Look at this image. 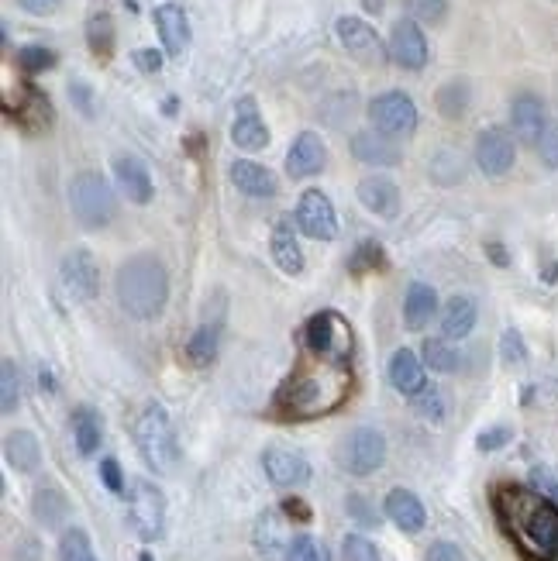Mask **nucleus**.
Masks as SVG:
<instances>
[{
	"label": "nucleus",
	"instance_id": "f257e3e1",
	"mask_svg": "<svg viewBox=\"0 0 558 561\" xmlns=\"http://www.w3.org/2000/svg\"><path fill=\"white\" fill-rule=\"evenodd\" d=\"M355 338L338 310H321L304 327V352L276 389L273 410L283 420H314L345 403L352 389Z\"/></svg>",
	"mask_w": 558,
	"mask_h": 561
},
{
	"label": "nucleus",
	"instance_id": "f03ea898",
	"mask_svg": "<svg viewBox=\"0 0 558 561\" xmlns=\"http://www.w3.org/2000/svg\"><path fill=\"white\" fill-rule=\"evenodd\" d=\"M493 510L503 534L534 561H552L558 555V506L555 500L521 486H500Z\"/></svg>",
	"mask_w": 558,
	"mask_h": 561
},
{
	"label": "nucleus",
	"instance_id": "7ed1b4c3",
	"mask_svg": "<svg viewBox=\"0 0 558 561\" xmlns=\"http://www.w3.org/2000/svg\"><path fill=\"white\" fill-rule=\"evenodd\" d=\"M114 293L128 317L135 321H152L162 314L169 300V276L155 255H131L114 276Z\"/></svg>",
	"mask_w": 558,
	"mask_h": 561
},
{
	"label": "nucleus",
	"instance_id": "20e7f679",
	"mask_svg": "<svg viewBox=\"0 0 558 561\" xmlns=\"http://www.w3.org/2000/svg\"><path fill=\"white\" fill-rule=\"evenodd\" d=\"M135 444L142 451L145 465L155 469L159 475L176 472V462H180V444H176L173 420L162 407H145L142 417L135 420Z\"/></svg>",
	"mask_w": 558,
	"mask_h": 561
},
{
	"label": "nucleus",
	"instance_id": "39448f33",
	"mask_svg": "<svg viewBox=\"0 0 558 561\" xmlns=\"http://www.w3.org/2000/svg\"><path fill=\"white\" fill-rule=\"evenodd\" d=\"M69 210L83 228H107L118 214V197L100 173H80L69 183Z\"/></svg>",
	"mask_w": 558,
	"mask_h": 561
},
{
	"label": "nucleus",
	"instance_id": "423d86ee",
	"mask_svg": "<svg viewBox=\"0 0 558 561\" xmlns=\"http://www.w3.org/2000/svg\"><path fill=\"white\" fill-rule=\"evenodd\" d=\"M128 517L142 541H159L162 527H166V496L159 493V486H152V482H145V479L131 482Z\"/></svg>",
	"mask_w": 558,
	"mask_h": 561
},
{
	"label": "nucleus",
	"instance_id": "0eeeda50",
	"mask_svg": "<svg viewBox=\"0 0 558 561\" xmlns=\"http://www.w3.org/2000/svg\"><path fill=\"white\" fill-rule=\"evenodd\" d=\"M369 121L379 135L386 138H407L417 131V107L407 93L400 90H386L379 93L376 100L369 104Z\"/></svg>",
	"mask_w": 558,
	"mask_h": 561
},
{
	"label": "nucleus",
	"instance_id": "6e6552de",
	"mask_svg": "<svg viewBox=\"0 0 558 561\" xmlns=\"http://www.w3.org/2000/svg\"><path fill=\"white\" fill-rule=\"evenodd\" d=\"M338 42L341 49L348 52L355 62H362V66H386L390 62V45H383V38L376 35V28L366 25L362 18H338Z\"/></svg>",
	"mask_w": 558,
	"mask_h": 561
},
{
	"label": "nucleus",
	"instance_id": "1a4fd4ad",
	"mask_svg": "<svg viewBox=\"0 0 558 561\" xmlns=\"http://www.w3.org/2000/svg\"><path fill=\"white\" fill-rule=\"evenodd\" d=\"M386 458V438L372 427H359L345 438L341 448V465L352 475H372Z\"/></svg>",
	"mask_w": 558,
	"mask_h": 561
},
{
	"label": "nucleus",
	"instance_id": "9d476101",
	"mask_svg": "<svg viewBox=\"0 0 558 561\" xmlns=\"http://www.w3.org/2000/svg\"><path fill=\"white\" fill-rule=\"evenodd\" d=\"M59 279H62V290L69 293V300H80V303L93 300L100 290V269L87 248H73V252L62 259Z\"/></svg>",
	"mask_w": 558,
	"mask_h": 561
},
{
	"label": "nucleus",
	"instance_id": "9b49d317",
	"mask_svg": "<svg viewBox=\"0 0 558 561\" xmlns=\"http://www.w3.org/2000/svg\"><path fill=\"white\" fill-rule=\"evenodd\" d=\"M297 224L307 238L314 241H331L338 235V214L335 204L324 197L321 190H307L297 200Z\"/></svg>",
	"mask_w": 558,
	"mask_h": 561
},
{
	"label": "nucleus",
	"instance_id": "f8f14e48",
	"mask_svg": "<svg viewBox=\"0 0 558 561\" xmlns=\"http://www.w3.org/2000/svg\"><path fill=\"white\" fill-rule=\"evenodd\" d=\"M517 162V148L507 128H486L476 138V166L486 176H507Z\"/></svg>",
	"mask_w": 558,
	"mask_h": 561
},
{
	"label": "nucleus",
	"instance_id": "ddd939ff",
	"mask_svg": "<svg viewBox=\"0 0 558 561\" xmlns=\"http://www.w3.org/2000/svg\"><path fill=\"white\" fill-rule=\"evenodd\" d=\"M390 59L397 62V66L410 69V73H417V69L428 66V38H424V31L414 18H403L393 25Z\"/></svg>",
	"mask_w": 558,
	"mask_h": 561
},
{
	"label": "nucleus",
	"instance_id": "4468645a",
	"mask_svg": "<svg viewBox=\"0 0 558 561\" xmlns=\"http://www.w3.org/2000/svg\"><path fill=\"white\" fill-rule=\"evenodd\" d=\"M324 166H328V145H324L321 135L304 131V135L293 138L290 152H286V173L293 179H307L321 173Z\"/></svg>",
	"mask_w": 558,
	"mask_h": 561
},
{
	"label": "nucleus",
	"instance_id": "2eb2a0df",
	"mask_svg": "<svg viewBox=\"0 0 558 561\" xmlns=\"http://www.w3.org/2000/svg\"><path fill=\"white\" fill-rule=\"evenodd\" d=\"M510 128H514V135L521 138L524 145H538L548 128L545 100L534 97V93L514 97V104H510Z\"/></svg>",
	"mask_w": 558,
	"mask_h": 561
},
{
	"label": "nucleus",
	"instance_id": "dca6fc26",
	"mask_svg": "<svg viewBox=\"0 0 558 561\" xmlns=\"http://www.w3.org/2000/svg\"><path fill=\"white\" fill-rule=\"evenodd\" d=\"M231 142L245 152H259V148L269 145V128L259 114V104L255 97H242L235 107V121H231Z\"/></svg>",
	"mask_w": 558,
	"mask_h": 561
},
{
	"label": "nucleus",
	"instance_id": "f3484780",
	"mask_svg": "<svg viewBox=\"0 0 558 561\" xmlns=\"http://www.w3.org/2000/svg\"><path fill=\"white\" fill-rule=\"evenodd\" d=\"M262 469H266L273 486H283V489L304 486V482L310 479L307 458L290 448H266L262 451Z\"/></svg>",
	"mask_w": 558,
	"mask_h": 561
},
{
	"label": "nucleus",
	"instance_id": "a211bd4d",
	"mask_svg": "<svg viewBox=\"0 0 558 561\" xmlns=\"http://www.w3.org/2000/svg\"><path fill=\"white\" fill-rule=\"evenodd\" d=\"M359 204L383 221H393L400 214V186L390 176H366L359 183Z\"/></svg>",
	"mask_w": 558,
	"mask_h": 561
},
{
	"label": "nucleus",
	"instance_id": "6ab92c4d",
	"mask_svg": "<svg viewBox=\"0 0 558 561\" xmlns=\"http://www.w3.org/2000/svg\"><path fill=\"white\" fill-rule=\"evenodd\" d=\"M155 28H159L162 49L166 56H183V49L190 45V21H186V11L180 4H159L155 7Z\"/></svg>",
	"mask_w": 558,
	"mask_h": 561
},
{
	"label": "nucleus",
	"instance_id": "aec40b11",
	"mask_svg": "<svg viewBox=\"0 0 558 561\" xmlns=\"http://www.w3.org/2000/svg\"><path fill=\"white\" fill-rule=\"evenodd\" d=\"M114 179H118L121 193L131 204H149L152 200V176L138 155H118L114 159Z\"/></svg>",
	"mask_w": 558,
	"mask_h": 561
},
{
	"label": "nucleus",
	"instance_id": "412c9836",
	"mask_svg": "<svg viewBox=\"0 0 558 561\" xmlns=\"http://www.w3.org/2000/svg\"><path fill=\"white\" fill-rule=\"evenodd\" d=\"M352 155H355L359 162H366V166H376V169L400 166V148L393 145V138L379 135L376 128L352 135Z\"/></svg>",
	"mask_w": 558,
	"mask_h": 561
},
{
	"label": "nucleus",
	"instance_id": "4be33fe9",
	"mask_svg": "<svg viewBox=\"0 0 558 561\" xmlns=\"http://www.w3.org/2000/svg\"><path fill=\"white\" fill-rule=\"evenodd\" d=\"M231 183H235L245 197H255V200L276 197V190H279L276 176L269 173L266 166H259V162H248V159L231 162Z\"/></svg>",
	"mask_w": 558,
	"mask_h": 561
},
{
	"label": "nucleus",
	"instance_id": "5701e85b",
	"mask_svg": "<svg viewBox=\"0 0 558 561\" xmlns=\"http://www.w3.org/2000/svg\"><path fill=\"white\" fill-rule=\"evenodd\" d=\"M390 386L397 389V393L403 396H417L421 393L424 386V365H421V358H417V352H410V348H400V352H393L390 358Z\"/></svg>",
	"mask_w": 558,
	"mask_h": 561
},
{
	"label": "nucleus",
	"instance_id": "b1692460",
	"mask_svg": "<svg viewBox=\"0 0 558 561\" xmlns=\"http://www.w3.org/2000/svg\"><path fill=\"white\" fill-rule=\"evenodd\" d=\"M386 517H390L403 534H417L424 527V520H428V513H424V503L417 500L410 489H393V493L386 496Z\"/></svg>",
	"mask_w": 558,
	"mask_h": 561
},
{
	"label": "nucleus",
	"instance_id": "393cba45",
	"mask_svg": "<svg viewBox=\"0 0 558 561\" xmlns=\"http://www.w3.org/2000/svg\"><path fill=\"white\" fill-rule=\"evenodd\" d=\"M476 321H479L476 300L459 293L445 303V310H441V334H445L448 341H459V338H465V334H472Z\"/></svg>",
	"mask_w": 558,
	"mask_h": 561
},
{
	"label": "nucleus",
	"instance_id": "a878e982",
	"mask_svg": "<svg viewBox=\"0 0 558 561\" xmlns=\"http://www.w3.org/2000/svg\"><path fill=\"white\" fill-rule=\"evenodd\" d=\"M7 118H14V124H21V128H28V131L49 128V124H52L49 97H45L42 90H35V87H25L18 93V111H7Z\"/></svg>",
	"mask_w": 558,
	"mask_h": 561
},
{
	"label": "nucleus",
	"instance_id": "bb28decb",
	"mask_svg": "<svg viewBox=\"0 0 558 561\" xmlns=\"http://www.w3.org/2000/svg\"><path fill=\"white\" fill-rule=\"evenodd\" d=\"M434 310H438V293H434V286L410 283L407 296H403V321H407L410 331H421L434 317Z\"/></svg>",
	"mask_w": 558,
	"mask_h": 561
},
{
	"label": "nucleus",
	"instance_id": "cd10ccee",
	"mask_svg": "<svg viewBox=\"0 0 558 561\" xmlns=\"http://www.w3.org/2000/svg\"><path fill=\"white\" fill-rule=\"evenodd\" d=\"M273 259L286 276H300L304 272V252H300L290 221H279L273 228Z\"/></svg>",
	"mask_w": 558,
	"mask_h": 561
},
{
	"label": "nucleus",
	"instance_id": "c85d7f7f",
	"mask_svg": "<svg viewBox=\"0 0 558 561\" xmlns=\"http://www.w3.org/2000/svg\"><path fill=\"white\" fill-rule=\"evenodd\" d=\"M4 455L11 469L35 472L38 458H42V448H38V438L31 431H14V434H7V441H4Z\"/></svg>",
	"mask_w": 558,
	"mask_h": 561
},
{
	"label": "nucleus",
	"instance_id": "c756f323",
	"mask_svg": "<svg viewBox=\"0 0 558 561\" xmlns=\"http://www.w3.org/2000/svg\"><path fill=\"white\" fill-rule=\"evenodd\" d=\"M114 42H118V31H114V18L107 11H97L87 21V45L97 59H111L114 56Z\"/></svg>",
	"mask_w": 558,
	"mask_h": 561
},
{
	"label": "nucleus",
	"instance_id": "7c9ffc66",
	"mask_svg": "<svg viewBox=\"0 0 558 561\" xmlns=\"http://www.w3.org/2000/svg\"><path fill=\"white\" fill-rule=\"evenodd\" d=\"M31 510H35L38 524L59 527L62 520H66V513H69V503H66V496H62L56 486H42L35 493V503H31Z\"/></svg>",
	"mask_w": 558,
	"mask_h": 561
},
{
	"label": "nucleus",
	"instance_id": "2f4dec72",
	"mask_svg": "<svg viewBox=\"0 0 558 561\" xmlns=\"http://www.w3.org/2000/svg\"><path fill=\"white\" fill-rule=\"evenodd\" d=\"M100 417L93 414L90 407H80L73 414V438H76V448H80V455H93V451L100 448Z\"/></svg>",
	"mask_w": 558,
	"mask_h": 561
},
{
	"label": "nucleus",
	"instance_id": "473e14b6",
	"mask_svg": "<svg viewBox=\"0 0 558 561\" xmlns=\"http://www.w3.org/2000/svg\"><path fill=\"white\" fill-rule=\"evenodd\" d=\"M424 362H428L434 372H455L462 365V358H459V348L448 345V338H431V341H424Z\"/></svg>",
	"mask_w": 558,
	"mask_h": 561
},
{
	"label": "nucleus",
	"instance_id": "72a5a7b5",
	"mask_svg": "<svg viewBox=\"0 0 558 561\" xmlns=\"http://www.w3.org/2000/svg\"><path fill=\"white\" fill-rule=\"evenodd\" d=\"M21 403V379H18V365L11 358L0 362V410L4 414H14Z\"/></svg>",
	"mask_w": 558,
	"mask_h": 561
},
{
	"label": "nucleus",
	"instance_id": "f704fd0d",
	"mask_svg": "<svg viewBox=\"0 0 558 561\" xmlns=\"http://www.w3.org/2000/svg\"><path fill=\"white\" fill-rule=\"evenodd\" d=\"M465 107H469V87H465V83L452 80L438 90V111L445 114V118H452V121L462 118Z\"/></svg>",
	"mask_w": 558,
	"mask_h": 561
},
{
	"label": "nucleus",
	"instance_id": "c9c22d12",
	"mask_svg": "<svg viewBox=\"0 0 558 561\" xmlns=\"http://www.w3.org/2000/svg\"><path fill=\"white\" fill-rule=\"evenodd\" d=\"M414 410H417V414H421L424 420H434V424H438V420L448 414V396H445V389L424 386L421 393L414 396Z\"/></svg>",
	"mask_w": 558,
	"mask_h": 561
},
{
	"label": "nucleus",
	"instance_id": "e433bc0d",
	"mask_svg": "<svg viewBox=\"0 0 558 561\" xmlns=\"http://www.w3.org/2000/svg\"><path fill=\"white\" fill-rule=\"evenodd\" d=\"M59 561H97V558H93L87 531L73 527V531L62 534V541H59Z\"/></svg>",
	"mask_w": 558,
	"mask_h": 561
},
{
	"label": "nucleus",
	"instance_id": "4c0bfd02",
	"mask_svg": "<svg viewBox=\"0 0 558 561\" xmlns=\"http://www.w3.org/2000/svg\"><path fill=\"white\" fill-rule=\"evenodd\" d=\"M286 561H331V551L324 548L317 537L300 534V537H293V541L286 544Z\"/></svg>",
	"mask_w": 558,
	"mask_h": 561
},
{
	"label": "nucleus",
	"instance_id": "58836bf2",
	"mask_svg": "<svg viewBox=\"0 0 558 561\" xmlns=\"http://www.w3.org/2000/svg\"><path fill=\"white\" fill-rule=\"evenodd\" d=\"M186 352H190V358H193L197 365H207V362H211L214 352H217V327H211V324L200 327V331L190 338V345H186Z\"/></svg>",
	"mask_w": 558,
	"mask_h": 561
},
{
	"label": "nucleus",
	"instance_id": "ea45409f",
	"mask_svg": "<svg viewBox=\"0 0 558 561\" xmlns=\"http://www.w3.org/2000/svg\"><path fill=\"white\" fill-rule=\"evenodd\" d=\"M18 66L25 73H45L56 66V52H49L45 45H25V49H18Z\"/></svg>",
	"mask_w": 558,
	"mask_h": 561
},
{
	"label": "nucleus",
	"instance_id": "a19ab883",
	"mask_svg": "<svg viewBox=\"0 0 558 561\" xmlns=\"http://www.w3.org/2000/svg\"><path fill=\"white\" fill-rule=\"evenodd\" d=\"M407 11L414 21H424V25H441L448 14L445 0H407Z\"/></svg>",
	"mask_w": 558,
	"mask_h": 561
},
{
	"label": "nucleus",
	"instance_id": "79ce46f5",
	"mask_svg": "<svg viewBox=\"0 0 558 561\" xmlns=\"http://www.w3.org/2000/svg\"><path fill=\"white\" fill-rule=\"evenodd\" d=\"M345 561H383L376 551V544L366 541L362 534H348L345 537Z\"/></svg>",
	"mask_w": 558,
	"mask_h": 561
},
{
	"label": "nucleus",
	"instance_id": "37998d69",
	"mask_svg": "<svg viewBox=\"0 0 558 561\" xmlns=\"http://www.w3.org/2000/svg\"><path fill=\"white\" fill-rule=\"evenodd\" d=\"M531 486H534V493L548 496V500H558V469H548V465L531 469Z\"/></svg>",
	"mask_w": 558,
	"mask_h": 561
},
{
	"label": "nucleus",
	"instance_id": "c03bdc74",
	"mask_svg": "<svg viewBox=\"0 0 558 561\" xmlns=\"http://www.w3.org/2000/svg\"><path fill=\"white\" fill-rule=\"evenodd\" d=\"M534 148H538V159L545 162L548 169H558V124H548L541 142Z\"/></svg>",
	"mask_w": 558,
	"mask_h": 561
},
{
	"label": "nucleus",
	"instance_id": "a18cd8bd",
	"mask_svg": "<svg viewBox=\"0 0 558 561\" xmlns=\"http://www.w3.org/2000/svg\"><path fill=\"white\" fill-rule=\"evenodd\" d=\"M276 537H279V524H276L273 513H266V517L259 520V548H262V555H266V558L276 555V544H279Z\"/></svg>",
	"mask_w": 558,
	"mask_h": 561
},
{
	"label": "nucleus",
	"instance_id": "49530a36",
	"mask_svg": "<svg viewBox=\"0 0 558 561\" xmlns=\"http://www.w3.org/2000/svg\"><path fill=\"white\" fill-rule=\"evenodd\" d=\"M424 561H465V555L459 551V544L452 541H434L428 548V558Z\"/></svg>",
	"mask_w": 558,
	"mask_h": 561
},
{
	"label": "nucleus",
	"instance_id": "de8ad7c7",
	"mask_svg": "<svg viewBox=\"0 0 558 561\" xmlns=\"http://www.w3.org/2000/svg\"><path fill=\"white\" fill-rule=\"evenodd\" d=\"M100 479H104V486L111 489V493H121V489H124L121 465L114 462V458H104V462H100Z\"/></svg>",
	"mask_w": 558,
	"mask_h": 561
},
{
	"label": "nucleus",
	"instance_id": "09e8293b",
	"mask_svg": "<svg viewBox=\"0 0 558 561\" xmlns=\"http://www.w3.org/2000/svg\"><path fill=\"white\" fill-rule=\"evenodd\" d=\"M510 441V431L507 427H493V431H486V434H479V451H496V448H503V444Z\"/></svg>",
	"mask_w": 558,
	"mask_h": 561
},
{
	"label": "nucleus",
	"instance_id": "8fccbe9b",
	"mask_svg": "<svg viewBox=\"0 0 558 561\" xmlns=\"http://www.w3.org/2000/svg\"><path fill=\"white\" fill-rule=\"evenodd\" d=\"M135 66L142 69V73H159V69H162V52H155V49H138V52H135Z\"/></svg>",
	"mask_w": 558,
	"mask_h": 561
},
{
	"label": "nucleus",
	"instance_id": "3c124183",
	"mask_svg": "<svg viewBox=\"0 0 558 561\" xmlns=\"http://www.w3.org/2000/svg\"><path fill=\"white\" fill-rule=\"evenodd\" d=\"M69 97H73V100H76V107H80V111L90 118V114H93V104H90L93 93H90L87 83H69Z\"/></svg>",
	"mask_w": 558,
	"mask_h": 561
},
{
	"label": "nucleus",
	"instance_id": "603ef678",
	"mask_svg": "<svg viewBox=\"0 0 558 561\" xmlns=\"http://www.w3.org/2000/svg\"><path fill=\"white\" fill-rule=\"evenodd\" d=\"M348 513H352V517L359 520L362 527H372V524H376V517L369 513V506H366V500H362V496H348Z\"/></svg>",
	"mask_w": 558,
	"mask_h": 561
},
{
	"label": "nucleus",
	"instance_id": "864d4df0",
	"mask_svg": "<svg viewBox=\"0 0 558 561\" xmlns=\"http://www.w3.org/2000/svg\"><path fill=\"white\" fill-rule=\"evenodd\" d=\"M503 358H507V362L524 358V345H521V338H517L514 331H507V338H503Z\"/></svg>",
	"mask_w": 558,
	"mask_h": 561
},
{
	"label": "nucleus",
	"instance_id": "5fc2aeb1",
	"mask_svg": "<svg viewBox=\"0 0 558 561\" xmlns=\"http://www.w3.org/2000/svg\"><path fill=\"white\" fill-rule=\"evenodd\" d=\"M18 4L25 7L28 14H52L62 4V0H18Z\"/></svg>",
	"mask_w": 558,
	"mask_h": 561
},
{
	"label": "nucleus",
	"instance_id": "6e6d98bb",
	"mask_svg": "<svg viewBox=\"0 0 558 561\" xmlns=\"http://www.w3.org/2000/svg\"><path fill=\"white\" fill-rule=\"evenodd\" d=\"M283 510L290 513V517H297V520H310V510L300 500H286L283 503Z\"/></svg>",
	"mask_w": 558,
	"mask_h": 561
},
{
	"label": "nucleus",
	"instance_id": "4d7b16f0",
	"mask_svg": "<svg viewBox=\"0 0 558 561\" xmlns=\"http://www.w3.org/2000/svg\"><path fill=\"white\" fill-rule=\"evenodd\" d=\"M490 255L496 262H500V266H507V255H503V248L500 245H490Z\"/></svg>",
	"mask_w": 558,
	"mask_h": 561
},
{
	"label": "nucleus",
	"instance_id": "13d9d810",
	"mask_svg": "<svg viewBox=\"0 0 558 561\" xmlns=\"http://www.w3.org/2000/svg\"><path fill=\"white\" fill-rule=\"evenodd\" d=\"M142 561H152V558H149V555H142Z\"/></svg>",
	"mask_w": 558,
	"mask_h": 561
}]
</instances>
